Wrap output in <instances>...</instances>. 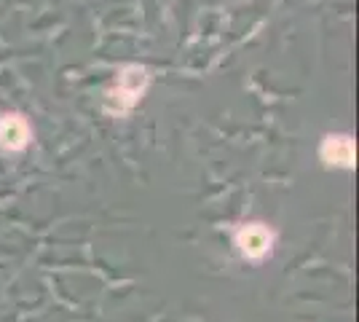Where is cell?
<instances>
[{"instance_id": "6da1fadb", "label": "cell", "mask_w": 359, "mask_h": 322, "mask_svg": "<svg viewBox=\"0 0 359 322\" xmlns=\"http://www.w3.org/2000/svg\"><path fill=\"white\" fill-rule=\"evenodd\" d=\"M236 247L247 261H263L273 247V234L263 223H250L236 231Z\"/></svg>"}, {"instance_id": "7a4b0ae2", "label": "cell", "mask_w": 359, "mask_h": 322, "mask_svg": "<svg viewBox=\"0 0 359 322\" xmlns=\"http://www.w3.org/2000/svg\"><path fill=\"white\" fill-rule=\"evenodd\" d=\"M148 76L142 67H129L123 76L118 78V89H116V100H118V110H129L140 100V94L145 92Z\"/></svg>"}, {"instance_id": "3957f363", "label": "cell", "mask_w": 359, "mask_h": 322, "mask_svg": "<svg viewBox=\"0 0 359 322\" xmlns=\"http://www.w3.org/2000/svg\"><path fill=\"white\" fill-rule=\"evenodd\" d=\"M319 156L327 167H354V145L351 140L344 137V135H330L325 137L322 148H319Z\"/></svg>"}, {"instance_id": "277c9868", "label": "cell", "mask_w": 359, "mask_h": 322, "mask_svg": "<svg viewBox=\"0 0 359 322\" xmlns=\"http://www.w3.org/2000/svg\"><path fill=\"white\" fill-rule=\"evenodd\" d=\"M30 142V123L22 116H3L0 119V145L6 151H22Z\"/></svg>"}]
</instances>
